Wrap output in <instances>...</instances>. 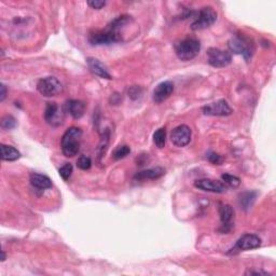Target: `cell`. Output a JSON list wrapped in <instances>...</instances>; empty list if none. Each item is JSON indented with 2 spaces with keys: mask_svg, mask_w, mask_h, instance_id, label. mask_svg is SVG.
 I'll return each instance as SVG.
<instances>
[{
  "mask_svg": "<svg viewBox=\"0 0 276 276\" xmlns=\"http://www.w3.org/2000/svg\"><path fill=\"white\" fill-rule=\"evenodd\" d=\"M132 23L129 16H121L111 21L103 31H96L88 36V41L92 46H109L116 42L123 41V32Z\"/></svg>",
  "mask_w": 276,
  "mask_h": 276,
  "instance_id": "6da1fadb",
  "label": "cell"
},
{
  "mask_svg": "<svg viewBox=\"0 0 276 276\" xmlns=\"http://www.w3.org/2000/svg\"><path fill=\"white\" fill-rule=\"evenodd\" d=\"M82 138V130L76 126H71L67 130L61 140L62 152L67 158H73L80 150Z\"/></svg>",
  "mask_w": 276,
  "mask_h": 276,
  "instance_id": "7a4b0ae2",
  "label": "cell"
},
{
  "mask_svg": "<svg viewBox=\"0 0 276 276\" xmlns=\"http://www.w3.org/2000/svg\"><path fill=\"white\" fill-rule=\"evenodd\" d=\"M201 51V42L193 37H187L175 44V53L183 62L191 61L197 57Z\"/></svg>",
  "mask_w": 276,
  "mask_h": 276,
  "instance_id": "3957f363",
  "label": "cell"
},
{
  "mask_svg": "<svg viewBox=\"0 0 276 276\" xmlns=\"http://www.w3.org/2000/svg\"><path fill=\"white\" fill-rule=\"evenodd\" d=\"M217 20V12L212 7H204L196 13V20L191 24V29L195 32L203 31L211 27Z\"/></svg>",
  "mask_w": 276,
  "mask_h": 276,
  "instance_id": "277c9868",
  "label": "cell"
},
{
  "mask_svg": "<svg viewBox=\"0 0 276 276\" xmlns=\"http://www.w3.org/2000/svg\"><path fill=\"white\" fill-rule=\"evenodd\" d=\"M261 243L262 242H261V238L258 235L250 234V233L244 234L240 238H238L233 247L229 249L227 255L228 256H235V255H237V253H240L242 251L259 248L261 246Z\"/></svg>",
  "mask_w": 276,
  "mask_h": 276,
  "instance_id": "5b68a950",
  "label": "cell"
},
{
  "mask_svg": "<svg viewBox=\"0 0 276 276\" xmlns=\"http://www.w3.org/2000/svg\"><path fill=\"white\" fill-rule=\"evenodd\" d=\"M37 89L38 92L46 98H53L63 92V85L57 78L55 77H46L41 78L37 83Z\"/></svg>",
  "mask_w": 276,
  "mask_h": 276,
  "instance_id": "8992f818",
  "label": "cell"
},
{
  "mask_svg": "<svg viewBox=\"0 0 276 276\" xmlns=\"http://www.w3.org/2000/svg\"><path fill=\"white\" fill-rule=\"evenodd\" d=\"M231 52L235 54H241L245 59H249L253 53V44L244 36H235L228 43Z\"/></svg>",
  "mask_w": 276,
  "mask_h": 276,
  "instance_id": "52a82bcc",
  "label": "cell"
},
{
  "mask_svg": "<svg viewBox=\"0 0 276 276\" xmlns=\"http://www.w3.org/2000/svg\"><path fill=\"white\" fill-rule=\"evenodd\" d=\"M207 62L215 68H225L232 63V55L228 51L211 48L207 51Z\"/></svg>",
  "mask_w": 276,
  "mask_h": 276,
  "instance_id": "ba28073f",
  "label": "cell"
},
{
  "mask_svg": "<svg viewBox=\"0 0 276 276\" xmlns=\"http://www.w3.org/2000/svg\"><path fill=\"white\" fill-rule=\"evenodd\" d=\"M64 119L65 111L62 107H59L56 103L47 104L46 110H44V120L49 125L53 126V128L61 126L64 122Z\"/></svg>",
  "mask_w": 276,
  "mask_h": 276,
  "instance_id": "9c48e42d",
  "label": "cell"
},
{
  "mask_svg": "<svg viewBox=\"0 0 276 276\" xmlns=\"http://www.w3.org/2000/svg\"><path fill=\"white\" fill-rule=\"evenodd\" d=\"M202 113L205 116L211 117H228L233 114V110L226 100H219L204 106L202 108Z\"/></svg>",
  "mask_w": 276,
  "mask_h": 276,
  "instance_id": "30bf717a",
  "label": "cell"
},
{
  "mask_svg": "<svg viewBox=\"0 0 276 276\" xmlns=\"http://www.w3.org/2000/svg\"><path fill=\"white\" fill-rule=\"evenodd\" d=\"M192 136V131L188 125H178L170 133V141L174 146L182 148L190 144Z\"/></svg>",
  "mask_w": 276,
  "mask_h": 276,
  "instance_id": "8fae6325",
  "label": "cell"
},
{
  "mask_svg": "<svg viewBox=\"0 0 276 276\" xmlns=\"http://www.w3.org/2000/svg\"><path fill=\"white\" fill-rule=\"evenodd\" d=\"M219 216L221 220V227L219 228V232L222 234L230 233L233 229V217H234V211L231 205L223 204L219 207Z\"/></svg>",
  "mask_w": 276,
  "mask_h": 276,
  "instance_id": "7c38bea8",
  "label": "cell"
},
{
  "mask_svg": "<svg viewBox=\"0 0 276 276\" xmlns=\"http://www.w3.org/2000/svg\"><path fill=\"white\" fill-rule=\"evenodd\" d=\"M195 187L199 190L212 193H225L227 191V187L225 183L211 178L198 179V180L195 181Z\"/></svg>",
  "mask_w": 276,
  "mask_h": 276,
  "instance_id": "4fadbf2b",
  "label": "cell"
},
{
  "mask_svg": "<svg viewBox=\"0 0 276 276\" xmlns=\"http://www.w3.org/2000/svg\"><path fill=\"white\" fill-rule=\"evenodd\" d=\"M175 85L171 81H163L155 86L152 93V100L155 104L165 102L174 92Z\"/></svg>",
  "mask_w": 276,
  "mask_h": 276,
  "instance_id": "5bb4252c",
  "label": "cell"
},
{
  "mask_svg": "<svg viewBox=\"0 0 276 276\" xmlns=\"http://www.w3.org/2000/svg\"><path fill=\"white\" fill-rule=\"evenodd\" d=\"M86 64L89 71H91L95 76H98L102 79H107V80H111L113 77H111V74L109 73L107 67L104 65L101 61H99L98 58L95 57H87L86 58Z\"/></svg>",
  "mask_w": 276,
  "mask_h": 276,
  "instance_id": "9a60e30c",
  "label": "cell"
},
{
  "mask_svg": "<svg viewBox=\"0 0 276 276\" xmlns=\"http://www.w3.org/2000/svg\"><path fill=\"white\" fill-rule=\"evenodd\" d=\"M165 175V169L160 166L148 168L145 170H141L134 176V179L136 181H144V180H155V179H159L162 176Z\"/></svg>",
  "mask_w": 276,
  "mask_h": 276,
  "instance_id": "2e32d148",
  "label": "cell"
},
{
  "mask_svg": "<svg viewBox=\"0 0 276 276\" xmlns=\"http://www.w3.org/2000/svg\"><path fill=\"white\" fill-rule=\"evenodd\" d=\"M65 109L73 119L82 118L85 113V104L79 100H69L65 104Z\"/></svg>",
  "mask_w": 276,
  "mask_h": 276,
  "instance_id": "e0dca14e",
  "label": "cell"
},
{
  "mask_svg": "<svg viewBox=\"0 0 276 276\" xmlns=\"http://www.w3.org/2000/svg\"><path fill=\"white\" fill-rule=\"evenodd\" d=\"M29 181H31V185L33 186V188L39 191H44L52 188V181L51 179L42 174L38 173H32L31 177H29Z\"/></svg>",
  "mask_w": 276,
  "mask_h": 276,
  "instance_id": "ac0fdd59",
  "label": "cell"
},
{
  "mask_svg": "<svg viewBox=\"0 0 276 276\" xmlns=\"http://www.w3.org/2000/svg\"><path fill=\"white\" fill-rule=\"evenodd\" d=\"M0 152H2L3 161L12 162V161H17L21 158V152L17 148H14L12 146L2 144V146H0Z\"/></svg>",
  "mask_w": 276,
  "mask_h": 276,
  "instance_id": "d6986e66",
  "label": "cell"
},
{
  "mask_svg": "<svg viewBox=\"0 0 276 276\" xmlns=\"http://www.w3.org/2000/svg\"><path fill=\"white\" fill-rule=\"evenodd\" d=\"M258 193L256 191H246L240 196V204L244 211H248L255 203Z\"/></svg>",
  "mask_w": 276,
  "mask_h": 276,
  "instance_id": "ffe728a7",
  "label": "cell"
},
{
  "mask_svg": "<svg viewBox=\"0 0 276 276\" xmlns=\"http://www.w3.org/2000/svg\"><path fill=\"white\" fill-rule=\"evenodd\" d=\"M153 143L159 149H163L166 144V130L161 128L153 134Z\"/></svg>",
  "mask_w": 276,
  "mask_h": 276,
  "instance_id": "44dd1931",
  "label": "cell"
},
{
  "mask_svg": "<svg viewBox=\"0 0 276 276\" xmlns=\"http://www.w3.org/2000/svg\"><path fill=\"white\" fill-rule=\"evenodd\" d=\"M130 153H131V148L129 146H126V145L119 146L115 149L113 152V159L116 161L122 160V159L126 158V156H128Z\"/></svg>",
  "mask_w": 276,
  "mask_h": 276,
  "instance_id": "7402d4cb",
  "label": "cell"
},
{
  "mask_svg": "<svg viewBox=\"0 0 276 276\" xmlns=\"http://www.w3.org/2000/svg\"><path fill=\"white\" fill-rule=\"evenodd\" d=\"M221 180L230 188H237L241 185V179L231 174H222Z\"/></svg>",
  "mask_w": 276,
  "mask_h": 276,
  "instance_id": "603a6c76",
  "label": "cell"
},
{
  "mask_svg": "<svg viewBox=\"0 0 276 276\" xmlns=\"http://www.w3.org/2000/svg\"><path fill=\"white\" fill-rule=\"evenodd\" d=\"M0 124H2V128L4 130L10 131V130H13L17 126V120L11 115H7V116L3 117Z\"/></svg>",
  "mask_w": 276,
  "mask_h": 276,
  "instance_id": "cb8c5ba5",
  "label": "cell"
},
{
  "mask_svg": "<svg viewBox=\"0 0 276 276\" xmlns=\"http://www.w3.org/2000/svg\"><path fill=\"white\" fill-rule=\"evenodd\" d=\"M72 171H73V167L70 163H66L64 166H62L61 168H59L58 173H59V176H61L65 181L69 180V178L71 177L72 175Z\"/></svg>",
  "mask_w": 276,
  "mask_h": 276,
  "instance_id": "d4e9b609",
  "label": "cell"
},
{
  "mask_svg": "<svg viewBox=\"0 0 276 276\" xmlns=\"http://www.w3.org/2000/svg\"><path fill=\"white\" fill-rule=\"evenodd\" d=\"M92 166V160L86 155H81L77 160V167L82 170H87Z\"/></svg>",
  "mask_w": 276,
  "mask_h": 276,
  "instance_id": "484cf974",
  "label": "cell"
},
{
  "mask_svg": "<svg viewBox=\"0 0 276 276\" xmlns=\"http://www.w3.org/2000/svg\"><path fill=\"white\" fill-rule=\"evenodd\" d=\"M206 159L211 163H213L214 165H221V164L223 163V160H225L220 154L213 152V151H210L206 154Z\"/></svg>",
  "mask_w": 276,
  "mask_h": 276,
  "instance_id": "4316f807",
  "label": "cell"
},
{
  "mask_svg": "<svg viewBox=\"0 0 276 276\" xmlns=\"http://www.w3.org/2000/svg\"><path fill=\"white\" fill-rule=\"evenodd\" d=\"M87 5L91 7L92 9L101 10L106 6V2H99V0H92V2H87Z\"/></svg>",
  "mask_w": 276,
  "mask_h": 276,
  "instance_id": "83f0119b",
  "label": "cell"
},
{
  "mask_svg": "<svg viewBox=\"0 0 276 276\" xmlns=\"http://www.w3.org/2000/svg\"><path fill=\"white\" fill-rule=\"evenodd\" d=\"M141 94V89L138 86H133L130 91H129V95L130 98H132L133 100H136L139 98V95Z\"/></svg>",
  "mask_w": 276,
  "mask_h": 276,
  "instance_id": "f1b7e54d",
  "label": "cell"
},
{
  "mask_svg": "<svg viewBox=\"0 0 276 276\" xmlns=\"http://www.w3.org/2000/svg\"><path fill=\"white\" fill-rule=\"evenodd\" d=\"M245 275H270L267 272H263V271H253V270H248L246 271Z\"/></svg>",
  "mask_w": 276,
  "mask_h": 276,
  "instance_id": "f546056e",
  "label": "cell"
},
{
  "mask_svg": "<svg viewBox=\"0 0 276 276\" xmlns=\"http://www.w3.org/2000/svg\"><path fill=\"white\" fill-rule=\"evenodd\" d=\"M2 93H0V102H4L7 98V86L5 84H2Z\"/></svg>",
  "mask_w": 276,
  "mask_h": 276,
  "instance_id": "4dcf8cb0",
  "label": "cell"
},
{
  "mask_svg": "<svg viewBox=\"0 0 276 276\" xmlns=\"http://www.w3.org/2000/svg\"><path fill=\"white\" fill-rule=\"evenodd\" d=\"M2 253H3V257H2V261H5L6 259H7V256H6V252L3 250L2 251Z\"/></svg>",
  "mask_w": 276,
  "mask_h": 276,
  "instance_id": "1f68e13d",
  "label": "cell"
}]
</instances>
